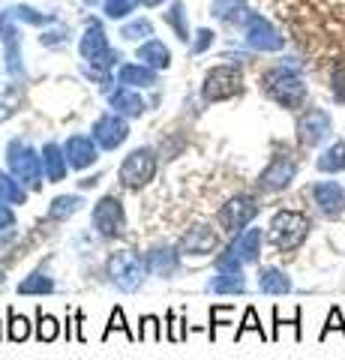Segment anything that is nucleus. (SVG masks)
<instances>
[{
  "label": "nucleus",
  "instance_id": "1",
  "mask_svg": "<svg viewBox=\"0 0 345 360\" xmlns=\"http://www.w3.org/2000/svg\"><path fill=\"white\" fill-rule=\"evenodd\" d=\"M261 90L282 108H300L306 103V84L297 70L288 66H273L261 75Z\"/></svg>",
  "mask_w": 345,
  "mask_h": 360
},
{
  "label": "nucleus",
  "instance_id": "2",
  "mask_svg": "<svg viewBox=\"0 0 345 360\" xmlns=\"http://www.w3.org/2000/svg\"><path fill=\"white\" fill-rule=\"evenodd\" d=\"M309 229H313V222H309L306 213L300 210H276L273 219H271V243L276 246L280 252H294L297 246H304V240L309 238Z\"/></svg>",
  "mask_w": 345,
  "mask_h": 360
},
{
  "label": "nucleus",
  "instance_id": "3",
  "mask_svg": "<svg viewBox=\"0 0 345 360\" xmlns=\"http://www.w3.org/2000/svg\"><path fill=\"white\" fill-rule=\"evenodd\" d=\"M108 276L120 291H138L144 285V279L150 276V267H148V258H141L138 252L124 250V252H115L108 258Z\"/></svg>",
  "mask_w": 345,
  "mask_h": 360
},
{
  "label": "nucleus",
  "instance_id": "4",
  "mask_svg": "<svg viewBox=\"0 0 345 360\" xmlns=\"http://www.w3.org/2000/svg\"><path fill=\"white\" fill-rule=\"evenodd\" d=\"M6 162H9V174H15L21 184H27L30 189H42V156L30 148V144L13 139L6 148Z\"/></svg>",
  "mask_w": 345,
  "mask_h": 360
},
{
  "label": "nucleus",
  "instance_id": "5",
  "mask_svg": "<svg viewBox=\"0 0 345 360\" xmlns=\"http://www.w3.org/2000/svg\"><path fill=\"white\" fill-rule=\"evenodd\" d=\"M243 90V72L237 66H214L204 75L202 84V99L204 103H222V99H231Z\"/></svg>",
  "mask_w": 345,
  "mask_h": 360
},
{
  "label": "nucleus",
  "instance_id": "6",
  "mask_svg": "<svg viewBox=\"0 0 345 360\" xmlns=\"http://www.w3.org/2000/svg\"><path fill=\"white\" fill-rule=\"evenodd\" d=\"M91 219H93L96 234H99V238H105V240L120 238V234H124V229H126V213H124V205H120V198H115V195L99 198L96 205H93Z\"/></svg>",
  "mask_w": 345,
  "mask_h": 360
},
{
  "label": "nucleus",
  "instance_id": "7",
  "mask_svg": "<svg viewBox=\"0 0 345 360\" xmlns=\"http://www.w3.org/2000/svg\"><path fill=\"white\" fill-rule=\"evenodd\" d=\"M259 198L255 195H235V198H228L226 205L219 207V225H222V231H228V234H237L243 231L247 225L259 217Z\"/></svg>",
  "mask_w": 345,
  "mask_h": 360
},
{
  "label": "nucleus",
  "instance_id": "8",
  "mask_svg": "<svg viewBox=\"0 0 345 360\" xmlns=\"http://www.w3.org/2000/svg\"><path fill=\"white\" fill-rule=\"evenodd\" d=\"M120 184L129 186V189H138L144 184H150L153 174H157V153H153L150 148H138L132 150L124 165H120Z\"/></svg>",
  "mask_w": 345,
  "mask_h": 360
},
{
  "label": "nucleus",
  "instance_id": "9",
  "mask_svg": "<svg viewBox=\"0 0 345 360\" xmlns=\"http://www.w3.org/2000/svg\"><path fill=\"white\" fill-rule=\"evenodd\" d=\"M79 51H82L84 60H91V66H96V70H111V66L117 63V58H120L117 51L108 49V37L103 33V27H99L96 21H91V25H87Z\"/></svg>",
  "mask_w": 345,
  "mask_h": 360
},
{
  "label": "nucleus",
  "instance_id": "10",
  "mask_svg": "<svg viewBox=\"0 0 345 360\" xmlns=\"http://www.w3.org/2000/svg\"><path fill=\"white\" fill-rule=\"evenodd\" d=\"M294 177H297V160L292 153H276L259 174V189L261 193H282V189L292 186Z\"/></svg>",
  "mask_w": 345,
  "mask_h": 360
},
{
  "label": "nucleus",
  "instance_id": "11",
  "mask_svg": "<svg viewBox=\"0 0 345 360\" xmlns=\"http://www.w3.org/2000/svg\"><path fill=\"white\" fill-rule=\"evenodd\" d=\"M330 132H333V120L325 108H309L297 117V141L304 148H318Z\"/></svg>",
  "mask_w": 345,
  "mask_h": 360
},
{
  "label": "nucleus",
  "instance_id": "12",
  "mask_svg": "<svg viewBox=\"0 0 345 360\" xmlns=\"http://www.w3.org/2000/svg\"><path fill=\"white\" fill-rule=\"evenodd\" d=\"M247 45L255 49V51H280L285 45V39L264 15L249 13L247 15Z\"/></svg>",
  "mask_w": 345,
  "mask_h": 360
},
{
  "label": "nucleus",
  "instance_id": "13",
  "mask_svg": "<svg viewBox=\"0 0 345 360\" xmlns=\"http://www.w3.org/2000/svg\"><path fill=\"white\" fill-rule=\"evenodd\" d=\"M93 141L99 144V148H105V150H115L120 148L126 139H129V123L117 115V111H108V115H103L96 123H93Z\"/></svg>",
  "mask_w": 345,
  "mask_h": 360
},
{
  "label": "nucleus",
  "instance_id": "14",
  "mask_svg": "<svg viewBox=\"0 0 345 360\" xmlns=\"http://www.w3.org/2000/svg\"><path fill=\"white\" fill-rule=\"evenodd\" d=\"M313 201L321 217L339 219L345 213V186L337 184V180H318L313 186Z\"/></svg>",
  "mask_w": 345,
  "mask_h": 360
},
{
  "label": "nucleus",
  "instance_id": "15",
  "mask_svg": "<svg viewBox=\"0 0 345 360\" xmlns=\"http://www.w3.org/2000/svg\"><path fill=\"white\" fill-rule=\"evenodd\" d=\"M99 144L93 141V135H72L70 141H66V162H70V168H75V172H84V168H91L96 160H99Z\"/></svg>",
  "mask_w": 345,
  "mask_h": 360
},
{
  "label": "nucleus",
  "instance_id": "16",
  "mask_svg": "<svg viewBox=\"0 0 345 360\" xmlns=\"http://www.w3.org/2000/svg\"><path fill=\"white\" fill-rule=\"evenodd\" d=\"M181 255H193V258H202L210 255L216 250V234L210 231V225H193L183 238H181Z\"/></svg>",
  "mask_w": 345,
  "mask_h": 360
},
{
  "label": "nucleus",
  "instance_id": "17",
  "mask_svg": "<svg viewBox=\"0 0 345 360\" xmlns=\"http://www.w3.org/2000/svg\"><path fill=\"white\" fill-rule=\"evenodd\" d=\"M261 243H264V234L261 229H243L235 234V240L228 243V250L235 252L243 264H255L261 255Z\"/></svg>",
  "mask_w": 345,
  "mask_h": 360
},
{
  "label": "nucleus",
  "instance_id": "18",
  "mask_svg": "<svg viewBox=\"0 0 345 360\" xmlns=\"http://www.w3.org/2000/svg\"><path fill=\"white\" fill-rule=\"evenodd\" d=\"M148 267H150V276H162L169 279L181 270V250L174 246H153L148 252Z\"/></svg>",
  "mask_w": 345,
  "mask_h": 360
},
{
  "label": "nucleus",
  "instance_id": "19",
  "mask_svg": "<svg viewBox=\"0 0 345 360\" xmlns=\"http://www.w3.org/2000/svg\"><path fill=\"white\" fill-rule=\"evenodd\" d=\"M108 105L117 111V115H129V117H138L141 111H144V99L136 94L132 87H115V90H108Z\"/></svg>",
  "mask_w": 345,
  "mask_h": 360
},
{
  "label": "nucleus",
  "instance_id": "20",
  "mask_svg": "<svg viewBox=\"0 0 345 360\" xmlns=\"http://www.w3.org/2000/svg\"><path fill=\"white\" fill-rule=\"evenodd\" d=\"M294 285H292V276L280 267H261L259 270V291L261 295H273V297H282L288 295Z\"/></svg>",
  "mask_w": 345,
  "mask_h": 360
},
{
  "label": "nucleus",
  "instance_id": "21",
  "mask_svg": "<svg viewBox=\"0 0 345 360\" xmlns=\"http://www.w3.org/2000/svg\"><path fill=\"white\" fill-rule=\"evenodd\" d=\"M42 165H46V177L51 180V184H60V180L66 177V172H70V162H66V153L60 144L48 141L46 148H42Z\"/></svg>",
  "mask_w": 345,
  "mask_h": 360
},
{
  "label": "nucleus",
  "instance_id": "22",
  "mask_svg": "<svg viewBox=\"0 0 345 360\" xmlns=\"http://www.w3.org/2000/svg\"><path fill=\"white\" fill-rule=\"evenodd\" d=\"M138 63L150 66V70H169L171 66V51L169 45H162L160 39H148L138 49Z\"/></svg>",
  "mask_w": 345,
  "mask_h": 360
},
{
  "label": "nucleus",
  "instance_id": "23",
  "mask_svg": "<svg viewBox=\"0 0 345 360\" xmlns=\"http://www.w3.org/2000/svg\"><path fill=\"white\" fill-rule=\"evenodd\" d=\"M117 82L124 87H153L157 84V72L144 63H126V66H120Z\"/></svg>",
  "mask_w": 345,
  "mask_h": 360
},
{
  "label": "nucleus",
  "instance_id": "24",
  "mask_svg": "<svg viewBox=\"0 0 345 360\" xmlns=\"http://www.w3.org/2000/svg\"><path fill=\"white\" fill-rule=\"evenodd\" d=\"M210 295H243L247 291V276L243 274H216L207 279Z\"/></svg>",
  "mask_w": 345,
  "mask_h": 360
},
{
  "label": "nucleus",
  "instance_id": "25",
  "mask_svg": "<svg viewBox=\"0 0 345 360\" xmlns=\"http://www.w3.org/2000/svg\"><path fill=\"white\" fill-rule=\"evenodd\" d=\"M315 168L325 174H339L345 172V141H333L330 148L315 160Z\"/></svg>",
  "mask_w": 345,
  "mask_h": 360
},
{
  "label": "nucleus",
  "instance_id": "26",
  "mask_svg": "<svg viewBox=\"0 0 345 360\" xmlns=\"http://www.w3.org/2000/svg\"><path fill=\"white\" fill-rule=\"evenodd\" d=\"M0 201H6V205H27V189L15 174L0 172Z\"/></svg>",
  "mask_w": 345,
  "mask_h": 360
},
{
  "label": "nucleus",
  "instance_id": "27",
  "mask_svg": "<svg viewBox=\"0 0 345 360\" xmlns=\"http://www.w3.org/2000/svg\"><path fill=\"white\" fill-rule=\"evenodd\" d=\"M82 207H84L82 195H58L51 201V207H48V219L51 222H66L70 217H75Z\"/></svg>",
  "mask_w": 345,
  "mask_h": 360
},
{
  "label": "nucleus",
  "instance_id": "28",
  "mask_svg": "<svg viewBox=\"0 0 345 360\" xmlns=\"http://www.w3.org/2000/svg\"><path fill=\"white\" fill-rule=\"evenodd\" d=\"M51 291H54V279L48 274H42V270H37V274H30V276H25L18 283V295H37V297H42V295H51Z\"/></svg>",
  "mask_w": 345,
  "mask_h": 360
},
{
  "label": "nucleus",
  "instance_id": "29",
  "mask_svg": "<svg viewBox=\"0 0 345 360\" xmlns=\"http://www.w3.org/2000/svg\"><path fill=\"white\" fill-rule=\"evenodd\" d=\"M247 0H214V15L219 21H228V25H237L247 15Z\"/></svg>",
  "mask_w": 345,
  "mask_h": 360
},
{
  "label": "nucleus",
  "instance_id": "30",
  "mask_svg": "<svg viewBox=\"0 0 345 360\" xmlns=\"http://www.w3.org/2000/svg\"><path fill=\"white\" fill-rule=\"evenodd\" d=\"M60 336V321L48 312H37V340L39 342H54Z\"/></svg>",
  "mask_w": 345,
  "mask_h": 360
},
{
  "label": "nucleus",
  "instance_id": "31",
  "mask_svg": "<svg viewBox=\"0 0 345 360\" xmlns=\"http://www.w3.org/2000/svg\"><path fill=\"white\" fill-rule=\"evenodd\" d=\"M4 15L9 21H27V25H48V21H54L51 15H42V13H37V9H30V6H9Z\"/></svg>",
  "mask_w": 345,
  "mask_h": 360
},
{
  "label": "nucleus",
  "instance_id": "32",
  "mask_svg": "<svg viewBox=\"0 0 345 360\" xmlns=\"http://www.w3.org/2000/svg\"><path fill=\"white\" fill-rule=\"evenodd\" d=\"M6 336L13 342H25L30 336V321L25 319V315H18L15 309H9V324H6Z\"/></svg>",
  "mask_w": 345,
  "mask_h": 360
},
{
  "label": "nucleus",
  "instance_id": "33",
  "mask_svg": "<svg viewBox=\"0 0 345 360\" xmlns=\"http://www.w3.org/2000/svg\"><path fill=\"white\" fill-rule=\"evenodd\" d=\"M214 267H216V274H243V262L228 250V246L214 258Z\"/></svg>",
  "mask_w": 345,
  "mask_h": 360
},
{
  "label": "nucleus",
  "instance_id": "34",
  "mask_svg": "<svg viewBox=\"0 0 345 360\" xmlns=\"http://www.w3.org/2000/svg\"><path fill=\"white\" fill-rule=\"evenodd\" d=\"M115 330H120V333H126V340L129 342H136L138 340V333H132L129 330V324H126V319H124V309L120 307H115V312H111V319H108V328H105V333H103V340H108Z\"/></svg>",
  "mask_w": 345,
  "mask_h": 360
},
{
  "label": "nucleus",
  "instance_id": "35",
  "mask_svg": "<svg viewBox=\"0 0 345 360\" xmlns=\"http://www.w3.org/2000/svg\"><path fill=\"white\" fill-rule=\"evenodd\" d=\"M138 340L141 342H160L162 340V324H160L157 315H144V319H141Z\"/></svg>",
  "mask_w": 345,
  "mask_h": 360
},
{
  "label": "nucleus",
  "instance_id": "36",
  "mask_svg": "<svg viewBox=\"0 0 345 360\" xmlns=\"http://www.w3.org/2000/svg\"><path fill=\"white\" fill-rule=\"evenodd\" d=\"M153 33V25L148 18H136V21H129V25H124V30H120V37L124 39H132V42H138V39H148Z\"/></svg>",
  "mask_w": 345,
  "mask_h": 360
},
{
  "label": "nucleus",
  "instance_id": "37",
  "mask_svg": "<svg viewBox=\"0 0 345 360\" xmlns=\"http://www.w3.org/2000/svg\"><path fill=\"white\" fill-rule=\"evenodd\" d=\"M169 18V25L174 27L177 39L181 42H189V27H186V13H183V4H171V13L165 15Z\"/></svg>",
  "mask_w": 345,
  "mask_h": 360
},
{
  "label": "nucleus",
  "instance_id": "38",
  "mask_svg": "<svg viewBox=\"0 0 345 360\" xmlns=\"http://www.w3.org/2000/svg\"><path fill=\"white\" fill-rule=\"evenodd\" d=\"M249 330H255L261 336V340H267L264 336V328H261V321H259V312H255V307H249L247 312H243V324L235 330V340H243V333H249Z\"/></svg>",
  "mask_w": 345,
  "mask_h": 360
},
{
  "label": "nucleus",
  "instance_id": "39",
  "mask_svg": "<svg viewBox=\"0 0 345 360\" xmlns=\"http://www.w3.org/2000/svg\"><path fill=\"white\" fill-rule=\"evenodd\" d=\"M231 315H235V309H231V307H210V340L216 336L219 324H226Z\"/></svg>",
  "mask_w": 345,
  "mask_h": 360
},
{
  "label": "nucleus",
  "instance_id": "40",
  "mask_svg": "<svg viewBox=\"0 0 345 360\" xmlns=\"http://www.w3.org/2000/svg\"><path fill=\"white\" fill-rule=\"evenodd\" d=\"M165 336H169L171 342H183L186 340V321L177 319L174 312H169V330H165Z\"/></svg>",
  "mask_w": 345,
  "mask_h": 360
},
{
  "label": "nucleus",
  "instance_id": "41",
  "mask_svg": "<svg viewBox=\"0 0 345 360\" xmlns=\"http://www.w3.org/2000/svg\"><path fill=\"white\" fill-rule=\"evenodd\" d=\"M132 4H136V0H105V15L124 18L126 13H132Z\"/></svg>",
  "mask_w": 345,
  "mask_h": 360
},
{
  "label": "nucleus",
  "instance_id": "42",
  "mask_svg": "<svg viewBox=\"0 0 345 360\" xmlns=\"http://www.w3.org/2000/svg\"><path fill=\"white\" fill-rule=\"evenodd\" d=\"M330 330H339V333L345 336V324H342V312H339V307H333V309H330L327 324H325V330H321V340H327V333H330Z\"/></svg>",
  "mask_w": 345,
  "mask_h": 360
},
{
  "label": "nucleus",
  "instance_id": "43",
  "mask_svg": "<svg viewBox=\"0 0 345 360\" xmlns=\"http://www.w3.org/2000/svg\"><path fill=\"white\" fill-rule=\"evenodd\" d=\"M210 45H214V30H207V27H202L195 33V42H193V51L195 54H202V51H207Z\"/></svg>",
  "mask_w": 345,
  "mask_h": 360
},
{
  "label": "nucleus",
  "instance_id": "44",
  "mask_svg": "<svg viewBox=\"0 0 345 360\" xmlns=\"http://www.w3.org/2000/svg\"><path fill=\"white\" fill-rule=\"evenodd\" d=\"M13 225H15V213H13V207H9L6 201H0V231L13 229Z\"/></svg>",
  "mask_w": 345,
  "mask_h": 360
},
{
  "label": "nucleus",
  "instance_id": "45",
  "mask_svg": "<svg viewBox=\"0 0 345 360\" xmlns=\"http://www.w3.org/2000/svg\"><path fill=\"white\" fill-rule=\"evenodd\" d=\"M297 315H300V309L294 312V321H292V324H294V336L300 340V319H297ZM273 324H276V330H273V340H276V336H280V330H282V324H285V321L280 319V309H273Z\"/></svg>",
  "mask_w": 345,
  "mask_h": 360
},
{
  "label": "nucleus",
  "instance_id": "46",
  "mask_svg": "<svg viewBox=\"0 0 345 360\" xmlns=\"http://www.w3.org/2000/svg\"><path fill=\"white\" fill-rule=\"evenodd\" d=\"M42 45H60V42H66L70 37H66V27H58V30H51V33H42Z\"/></svg>",
  "mask_w": 345,
  "mask_h": 360
},
{
  "label": "nucleus",
  "instance_id": "47",
  "mask_svg": "<svg viewBox=\"0 0 345 360\" xmlns=\"http://www.w3.org/2000/svg\"><path fill=\"white\" fill-rule=\"evenodd\" d=\"M13 103H15V94H9L4 103H0V120H6L9 115H13Z\"/></svg>",
  "mask_w": 345,
  "mask_h": 360
},
{
  "label": "nucleus",
  "instance_id": "48",
  "mask_svg": "<svg viewBox=\"0 0 345 360\" xmlns=\"http://www.w3.org/2000/svg\"><path fill=\"white\" fill-rule=\"evenodd\" d=\"M79 184H82V189H91V186L99 184V177H84V180H79Z\"/></svg>",
  "mask_w": 345,
  "mask_h": 360
},
{
  "label": "nucleus",
  "instance_id": "49",
  "mask_svg": "<svg viewBox=\"0 0 345 360\" xmlns=\"http://www.w3.org/2000/svg\"><path fill=\"white\" fill-rule=\"evenodd\" d=\"M138 4H141V6H160L162 0H138Z\"/></svg>",
  "mask_w": 345,
  "mask_h": 360
},
{
  "label": "nucleus",
  "instance_id": "50",
  "mask_svg": "<svg viewBox=\"0 0 345 360\" xmlns=\"http://www.w3.org/2000/svg\"><path fill=\"white\" fill-rule=\"evenodd\" d=\"M6 283V274H4V270H0V285H4Z\"/></svg>",
  "mask_w": 345,
  "mask_h": 360
},
{
  "label": "nucleus",
  "instance_id": "51",
  "mask_svg": "<svg viewBox=\"0 0 345 360\" xmlns=\"http://www.w3.org/2000/svg\"><path fill=\"white\" fill-rule=\"evenodd\" d=\"M0 336H4V330H0Z\"/></svg>",
  "mask_w": 345,
  "mask_h": 360
}]
</instances>
